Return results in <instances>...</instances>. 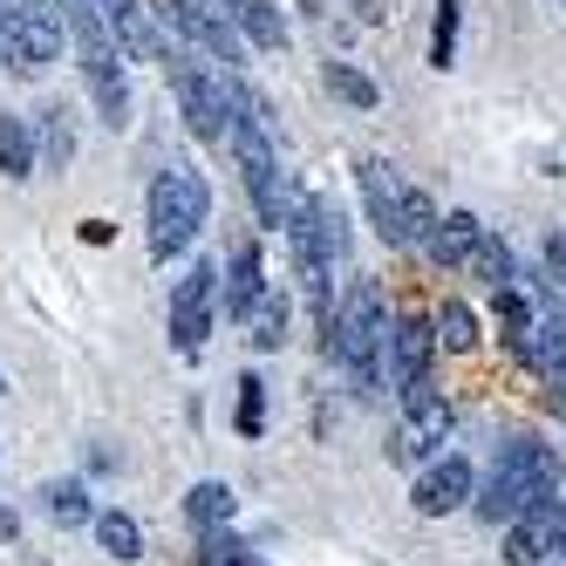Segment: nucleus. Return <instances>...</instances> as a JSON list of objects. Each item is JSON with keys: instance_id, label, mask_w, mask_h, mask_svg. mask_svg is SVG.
Segmentation results:
<instances>
[{"instance_id": "obj_26", "label": "nucleus", "mask_w": 566, "mask_h": 566, "mask_svg": "<svg viewBox=\"0 0 566 566\" xmlns=\"http://www.w3.org/2000/svg\"><path fill=\"white\" fill-rule=\"evenodd\" d=\"M321 83H328L342 103H355V109H376V103H382V90H376L355 62H328V69H321Z\"/></svg>"}, {"instance_id": "obj_19", "label": "nucleus", "mask_w": 566, "mask_h": 566, "mask_svg": "<svg viewBox=\"0 0 566 566\" xmlns=\"http://www.w3.org/2000/svg\"><path fill=\"white\" fill-rule=\"evenodd\" d=\"M239 328H247V342H253L260 355H273L280 342H287V294H280L273 280H266V294H260L247 314H239Z\"/></svg>"}, {"instance_id": "obj_16", "label": "nucleus", "mask_w": 566, "mask_h": 566, "mask_svg": "<svg viewBox=\"0 0 566 566\" xmlns=\"http://www.w3.org/2000/svg\"><path fill=\"white\" fill-rule=\"evenodd\" d=\"M219 8H226V21L239 28V42H247V49H260V55L287 49V21H280L273 0H219Z\"/></svg>"}, {"instance_id": "obj_17", "label": "nucleus", "mask_w": 566, "mask_h": 566, "mask_svg": "<svg viewBox=\"0 0 566 566\" xmlns=\"http://www.w3.org/2000/svg\"><path fill=\"white\" fill-rule=\"evenodd\" d=\"M478 247H484L478 212H443V219H437V232H430V260H437V266H471V260H478Z\"/></svg>"}, {"instance_id": "obj_5", "label": "nucleus", "mask_w": 566, "mask_h": 566, "mask_svg": "<svg viewBox=\"0 0 566 566\" xmlns=\"http://www.w3.org/2000/svg\"><path fill=\"white\" fill-rule=\"evenodd\" d=\"M69 42L55 0H0V69L14 75H42Z\"/></svg>"}, {"instance_id": "obj_8", "label": "nucleus", "mask_w": 566, "mask_h": 566, "mask_svg": "<svg viewBox=\"0 0 566 566\" xmlns=\"http://www.w3.org/2000/svg\"><path fill=\"white\" fill-rule=\"evenodd\" d=\"M157 14H165L178 42H185V49H198L206 62L247 69V42H239V28L226 21V8H219V0H157Z\"/></svg>"}, {"instance_id": "obj_29", "label": "nucleus", "mask_w": 566, "mask_h": 566, "mask_svg": "<svg viewBox=\"0 0 566 566\" xmlns=\"http://www.w3.org/2000/svg\"><path fill=\"white\" fill-rule=\"evenodd\" d=\"M478 273H484V287H512V280H518V260H512V247H505V239H492V232H484V247H478V260H471Z\"/></svg>"}, {"instance_id": "obj_1", "label": "nucleus", "mask_w": 566, "mask_h": 566, "mask_svg": "<svg viewBox=\"0 0 566 566\" xmlns=\"http://www.w3.org/2000/svg\"><path fill=\"white\" fill-rule=\"evenodd\" d=\"M280 226H287L294 280L307 287V301H314V321H321V335H328V321H335V266H342V247H348L342 212L328 206V198H314V191L287 185V212H280Z\"/></svg>"}, {"instance_id": "obj_20", "label": "nucleus", "mask_w": 566, "mask_h": 566, "mask_svg": "<svg viewBox=\"0 0 566 566\" xmlns=\"http://www.w3.org/2000/svg\"><path fill=\"white\" fill-rule=\"evenodd\" d=\"M34 165H42V150H34V124L0 109V178L21 185V178H34Z\"/></svg>"}, {"instance_id": "obj_22", "label": "nucleus", "mask_w": 566, "mask_h": 566, "mask_svg": "<svg viewBox=\"0 0 566 566\" xmlns=\"http://www.w3.org/2000/svg\"><path fill=\"white\" fill-rule=\"evenodd\" d=\"M430 335H437V348L464 355V348H478V314H471L464 301H443V307L430 314Z\"/></svg>"}, {"instance_id": "obj_10", "label": "nucleus", "mask_w": 566, "mask_h": 566, "mask_svg": "<svg viewBox=\"0 0 566 566\" xmlns=\"http://www.w3.org/2000/svg\"><path fill=\"white\" fill-rule=\"evenodd\" d=\"M566 559V505L539 499L533 512L505 518V566H553Z\"/></svg>"}, {"instance_id": "obj_3", "label": "nucleus", "mask_w": 566, "mask_h": 566, "mask_svg": "<svg viewBox=\"0 0 566 566\" xmlns=\"http://www.w3.org/2000/svg\"><path fill=\"white\" fill-rule=\"evenodd\" d=\"M382 342H389V301L376 280H348L328 321V355L348 369L355 396H382Z\"/></svg>"}, {"instance_id": "obj_31", "label": "nucleus", "mask_w": 566, "mask_h": 566, "mask_svg": "<svg viewBox=\"0 0 566 566\" xmlns=\"http://www.w3.org/2000/svg\"><path fill=\"white\" fill-rule=\"evenodd\" d=\"M546 280H553V294H559V307H566V232L546 239Z\"/></svg>"}, {"instance_id": "obj_12", "label": "nucleus", "mask_w": 566, "mask_h": 566, "mask_svg": "<svg viewBox=\"0 0 566 566\" xmlns=\"http://www.w3.org/2000/svg\"><path fill=\"white\" fill-rule=\"evenodd\" d=\"M471 492H478V471H471L458 451H443V458H430V464L417 471L410 505H417L423 518H451V512H464V505H471Z\"/></svg>"}, {"instance_id": "obj_23", "label": "nucleus", "mask_w": 566, "mask_h": 566, "mask_svg": "<svg viewBox=\"0 0 566 566\" xmlns=\"http://www.w3.org/2000/svg\"><path fill=\"white\" fill-rule=\"evenodd\" d=\"M430 69H451L458 62V21H464V0H430Z\"/></svg>"}, {"instance_id": "obj_2", "label": "nucleus", "mask_w": 566, "mask_h": 566, "mask_svg": "<svg viewBox=\"0 0 566 566\" xmlns=\"http://www.w3.org/2000/svg\"><path fill=\"white\" fill-rule=\"evenodd\" d=\"M559 478H566L559 443L512 437V443H499V458H492V471H484V484L471 492V505H478L484 525H505L518 512H533L539 499H559Z\"/></svg>"}, {"instance_id": "obj_33", "label": "nucleus", "mask_w": 566, "mask_h": 566, "mask_svg": "<svg viewBox=\"0 0 566 566\" xmlns=\"http://www.w3.org/2000/svg\"><path fill=\"white\" fill-rule=\"evenodd\" d=\"M55 8H69V0H55Z\"/></svg>"}, {"instance_id": "obj_9", "label": "nucleus", "mask_w": 566, "mask_h": 566, "mask_svg": "<svg viewBox=\"0 0 566 566\" xmlns=\"http://www.w3.org/2000/svg\"><path fill=\"white\" fill-rule=\"evenodd\" d=\"M212 321H219V260H191L185 280L171 287V348L178 355H198L212 342Z\"/></svg>"}, {"instance_id": "obj_13", "label": "nucleus", "mask_w": 566, "mask_h": 566, "mask_svg": "<svg viewBox=\"0 0 566 566\" xmlns=\"http://www.w3.org/2000/svg\"><path fill=\"white\" fill-rule=\"evenodd\" d=\"M355 185H361V206H369L376 239L402 253V247H410V239H402V178L382 165V157H361V165H355Z\"/></svg>"}, {"instance_id": "obj_18", "label": "nucleus", "mask_w": 566, "mask_h": 566, "mask_svg": "<svg viewBox=\"0 0 566 566\" xmlns=\"http://www.w3.org/2000/svg\"><path fill=\"white\" fill-rule=\"evenodd\" d=\"M34 150H42V165H55V171L75 165V116H69V103L34 109Z\"/></svg>"}, {"instance_id": "obj_11", "label": "nucleus", "mask_w": 566, "mask_h": 566, "mask_svg": "<svg viewBox=\"0 0 566 566\" xmlns=\"http://www.w3.org/2000/svg\"><path fill=\"white\" fill-rule=\"evenodd\" d=\"M437 361V335H430V314H389V342H382V382L389 389H410L430 376Z\"/></svg>"}, {"instance_id": "obj_35", "label": "nucleus", "mask_w": 566, "mask_h": 566, "mask_svg": "<svg viewBox=\"0 0 566 566\" xmlns=\"http://www.w3.org/2000/svg\"><path fill=\"white\" fill-rule=\"evenodd\" d=\"M553 566H566V559H553Z\"/></svg>"}, {"instance_id": "obj_34", "label": "nucleus", "mask_w": 566, "mask_h": 566, "mask_svg": "<svg viewBox=\"0 0 566 566\" xmlns=\"http://www.w3.org/2000/svg\"><path fill=\"white\" fill-rule=\"evenodd\" d=\"M553 8H566V0H553Z\"/></svg>"}, {"instance_id": "obj_4", "label": "nucleus", "mask_w": 566, "mask_h": 566, "mask_svg": "<svg viewBox=\"0 0 566 566\" xmlns=\"http://www.w3.org/2000/svg\"><path fill=\"white\" fill-rule=\"evenodd\" d=\"M144 219H150V260H178L191 253V239L206 232L212 219V185L198 165H165L150 178V198H144Z\"/></svg>"}, {"instance_id": "obj_28", "label": "nucleus", "mask_w": 566, "mask_h": 566, "mask_svg": "<svg viewBox=\"0 0 566 566\" xmlns=\"http://www.w3.org/2000/svg\"><path fill=\"white\" fill-rule=\"evenodd\" d=\"M430 232H437L430 191H423V185H402V239H410V247H430Z\"/></svg>"}, {"instance_id": "obj_30", "label": "nucleus", "mask_w": 566, "mask_h": 566, "mask_svg": "<svg viewBox=\"0 0 566 566\" xmlns=\"http://www.w3.org/2000/svg\"><path fill=\"white\" fill-rule=\"evenodd\" d=\"M260 430H266V382L239 376V437H260Z\"/></svg>"}, {"instance_id": "obj_27", "label": "nucleus", "mask_w": 566, "mask_h": 566, "mask_svg": "<svg viewBox=\"0 0 566 566\" xmlns=\"http://www.w3.org/2000/svg\"><path fill=\"white\" fill-rule=\"evenodd\" d=\"M42 505H49V518H55V525H90V518H96L90 492H83V484H75V478L49 484V492H42Z\"/></svg>"}, {"instance_id": "obj_15", "label": "nucleus", "mask_w": 566, "mask_h": 566, "mask_svg": "<svg viewBox=\"0 0 566 566\" xmlns=\"http://www.w3.org/2000/svg\"><path fill=\"white\" fill-rule=\"evenodd\" d=\"M266 294V260H260V239L253 232H239L232 239V253H226V314L239 321L253 301Z\"/></svg>"}, {"instance_id": "obj_6", "label": "nucleus", "mask_w": 566, "mask_h": 566, "mask_svg": "<svg viewBox=\"0 0 566 566\" xmlns=\"http://www.w3.org/2000/svg\"><path fill=\"white\" fill-rule=\"evenodd\" d=\"M165 75H171V96H178V116L198 144H226V75L198 55V49H178L165 55Z\"/></svg>"}, {"instance_id": "obj_32", "label": "nucleus", "mask_w": 566, "mask_h": 566, "mask_svg": "<svg viewBox=\"0 0 566 566\" xmlns=\"http://www.w3.org/2000/svg\"><path fill=\"white\" fill-rule=\"evenodd\" d=\"M0 396H8V376H0Z\"/></svg>"}, {"instance_id": "obj_21", "label": "nucleus", "mask_w": 566, "mask_h": 566, "mask_svg": "<svg viewBox=\"0 0 566 566\" xmlns=\"http://www.w3.org/2000/svg\"><path fill=\"white\" fill-rule=\"evenodd\" d=\"M239 499H232V484L206 478V484H191V499H185V518H191V533H219V525H232Z\"/></svg>"}, {"instance_id": "obj_25", "label": "nucleus", "mask_w": 566, "mask_h": 566, "mask_svg": "<svg viewBox=\"0 0 566 566\" xmlns=\"http://www.w3.org/2000/svg\"><path fill=\"white\" fill-rule=\"evenodd\" d=\"M198 566H260V553L232 525H219V533H198Z\"/></svg>"}, {"instance_id": "obj_14", "label": "nucleus", "mask_w": 566, "mask_h": 566, "mask_svg": "<svg viewBox=\"0 0 566 566\" xmlns=\"http://www.w3.org/2000/svg\"><path fill=\"white\" fill-rule=\"evenodd\" d=\"M90 8L103 14V28H109V42L124 49V62H165V42H157V28H150V14L137 0H90Z\"/></svg>"}, {"instance_id": "obj_24", "label": "nucleus", "mask_w": 566, "mask_h": 566, "mask_svg": "<svg viewBox=\"0 0 566 566\" xmlns=\"http://www.w3.org/2000/svg\"><path fill=\"white\" fill-rule=\"evenodd\" d=\"M96 539H103V553L109 559H144V533H137V518L130 512H96Z\"/></svg>"}, {"instance_id": "obj_7", "label": "nucleus", "mask_w": 566, "mask_h": 566, "mask_svg": "<svg viewBox=\"0 0 566 566\" xmlns=\"http://www.w3.org/2000/svg\"><path fill=\"white\" fill-rule=\"evenodd\" d=\"M396 410H402V423H396V437H389V458L396 464H423V458H437L443 443H451V396H443L430 376L423 382H410V389H396Z\"/></svg>"}]
</instances>
